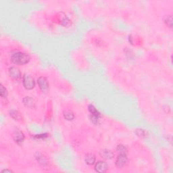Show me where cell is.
Listing matches in <instances>:
<instances>
[{
	"instance_id": "7",
	"label": "cell",
	"mask_w": 173,
	"mask_h": 173,
	"mask_svg": "<svg viewBox=\"0 0 173 173\" xmlns=\"http://www.w3.org/2000/svg\"><path fill=\"white\" fill-rule=\"evenodd\" d=\"M100 156L105 160H111L114 157V154L112 151L108 149H103L100 152Z\"/></svg>"
},
{
	"instance_id": "4",
	"label": "cell",
	"mask_w": 173,
	"mask_h": 173,
	"mask_svg": "<svg viewBox=\"0 0 173 173\" xmlns=\"http://www.w3.org/2000/svg\"><path fill=\"white\" fill-rule=\"evenodd\" d=\"M37 83H38L39 88L43 92L47 91L49 89V83L46 78L43 76H40L37 80Z\"/></svg>"
},
{
	"instance_id": "8",
	"label": "cell",
	"mask_w": 173,
	"mask_h": 173,
	"mask_svg": "<svg viewBox=\"0 0 173 173\" xmlns=\"http://www.w3.org/2000/svg\"><path fill=\"white\" fill-rule=\"evenodd\" d=\"M14 141L17 143L18 144H21L24 139V135L22 132L16 131L14 134Z\"/></svg>"
},
{
	"instance_id": "13",
	"label": "cell",
	"mask_w": 173,
	"mask_h": 173,
	"mask_svg": "<svg viewBox=\"0 0 173 173\" xmlns=\"http://www.w3.org/2000/svg\"><path fill=\"white\" fill-rule=\"evenodd\" d=\"M89 112H91V114L92 115L94 116H99V112L97 111V109L94 107L93 106H92V105H90V106H89Z\"/></svg>"
},
{
	"instance_id": "5",
	"label": "cell",
	"mask_w": 173,
	"mask_h": 173,
	"mask_svg": "<svg viewBox=\"0 0 173 173\" xmlns=\"http://www.w3.org/2000/svg\"><path fill=\"white\" fill-rule=\"evenodd\" d=\"M108 169V166L106 162L99 161L95 164V170L96 172L103 173V172H106Z\"/></svg>"
},
{
	"instance_id": "14",
	"label": "cell",
	"mask_w": 173,
	"mask_h": 173,
	"mask_svg": "<svg viewBox=\"0 0 173 173\" xmlns=\"http://www.w3.org/2000/svg\"><path fill=\"white\" fill-rule=\"evenodd\" d=\"M10 116L15 120H19V119L21 118V116L20 114V113L16 111V110H12L10 112Z\"/></svg>"
},
{
	"instance_id": "10",
	"label": "cell",
	"mask_w": 173,
	"mask_h": 173,
	"mask_svg": "<svg viewBox=\"0 0 173 173\" xmlns=\"http://www.w3.org/2000/svg\"><path fill=\"white\" fill-rule=\"evenodd\" d=\"M23 101H24V105L26 107H28V108H33V107H35V102L33 98L31 97H24V99H23Z\"/></svg>"
},
{
	"instance_id": "17",
	"label": "cell",
	"mask_w": 173,
	"mask_h": 173,
	"mask_svg": "<svg viewBox=\"0 0 173 173\" xmlns=\"http://www.w3.org/2000/svg\"><path fill=\"white\" fill-rule=\"evenodd\" d=\"M137 135L140 137H146V133L144 130L143 129H138L137 131Z\"/></svg>"
},
{
	"instance_id": "6",
	"label": "cell",
	"mask_w": 173,
	"mask_h": 173,
	"mask_svg": "<svg viewBox=\"0 0 173 173\" xmlns=\"http://www.w3.org/2000/svg\"><path fill=\"white\" fill-rule=\"evenodd\" d=\"M10 72V75L12 78L14 79H19L21 77V72L19 70V68H18L17 67L12 66L10 68L9 70Z\"/></svg>"
},
{
	"instance_id": "11",
	"label": "cell",
	"mask_w": 173,
	"mask_h": 173,
	"mask_svg": "<svg viewBox=\"0 0 173 173\" xmlns=\"http://www.w3.org/2000/svg\"><path fill=\"white\" fill-rule=\"evenodd\" d=\"M64 117L67 120H72L74 119V116L72 112L70 111V110H66L64 112Z\"/></svg>"
},
{
	"instance_id": "9",
	"label": "cell",
	"mask_w": 173,
	"mask_h": 173,
	"mask_svg": "<svg viewBox=\"0 0 173 173\" xmlns=\"http://www.w3.org/2000/svg\"><path fill=\"white\" fill-rule=\"evenodd\" d=\"M95 155L93 154H87L86 157H85V161L86 162L87 164L88 165H93L95 164Z\"/></svg>"
},
{
	"instance_id": "15",
	"label": "cell",
	"mask_w": 173,
	"mask_h": 173,
	"mask_svg": "<svg viewBox=\"0 0 173 173\" xmlns=\"http://www.w3.org/2000/svg\"><path fill=\"white\" fill-rule=\"evenodd\" d=\"M164 22L166 24L167 26H168L170 28H172V16H168L164 20Z\"/></svg>"
},
{
	"instance_id": "1",
	"label": "cell",
	"mask_w": 173,
	"mask_h": 173,
	"mask_svg": "<svg viewBox=\"0 0 173 173\" xmlns=\"http://www.w3.org/2000/svg\"><path fill=\"white\" fill-rule=\"evenodd\" d=\"M30 60L29 55L22 52H16L11 57L12 62L16 65H24L27 64Z\"/></svg>"
},
{
	"instance_id": "3",
	"label": "cell",
	"mask_w": 173,
	"mask_h": 173,
	"mask_svg": "<svg viewBox=\"0 0 173 173\" xmlns=\"http://www.w3.org/2000/svg\"><path fill=\"white\" fill-rule=\"evenodd\" d=\"M127 161L128 158L127 156H126V154H120L118 155V156L117 157L116 160V166L118 168H122L124 167L126 165Z\"/></svg>"
},
{
	"instance_id": "2",
	"label": "cell",
	"mask_w": 173,
	"mask_h": 173,
	"mask_svg": "<svg viewBox=\"0 0 173 173\" xmlns=\"http://www.w3.org/2000/svg\"><path fill=\"white\" fill-rule=\"evenodd\" d=\"M23 85L26 89L31 90L35 87V81L31 76L25 74L23 77Z\"/></svg>"
},
{
	"instance_id": "16",
	"label": "cell",
	"mask_w": 173,
	"mask_h": 173,
	"mask_svg": "<svg viewBox=\"0 0 173 173\" xmlns=\"http://www.w3.org/2000/svg\"><path fill=\"white\" fill-rule=\"evenodd\" d=\"M0 94H1V97L2 98H6L7 95H8V91H7L6 89L2 85H1V92H0Z\"/></svg>"
},
{
	"instance_id": "12",
	"label": "cell",
	"mask_w": 173,
	"mask_h": 173,
	"mask_svg": "<svg viewBox=\"0 0 173 173\" xmlns=\"http://www.w3.org/2000/svg\"><path fill=\"white\" fill-rule=\"evenodd\" d=\"M116 150L118 151L119 154H127V148L123 145H118L117 146Z\"/></svg>"
},
{
	"instance_id": "18",
	"label": "cell",
	"mask_w": 173,
	"mask_h": 173,
	"mask_svg": "<svg viewBox=\"0 0 173 173\" xmlns=\"http://www.w3.org/2000/svg\"><path fill=\"white\" fill-rule=\"evenodd\" d=\"M1 172H12V171L10 170H7L6 169V170H3L1 171Z\"/></svg>"
}]
</instances>
